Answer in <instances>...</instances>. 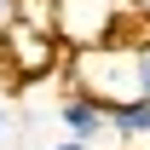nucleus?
I'll return each instance as SVG.
<instances>
[{
	"instance_id": "nucleus-8",
	"label": "nucleus",
	"mask_w": 150,
	"mask_h": 150,
	"mask_svg": "<svg viewBox=\"0 0 150 150\" xmlns=\"http://www.w3.org/2000/svg\"><path fill=\"white\" fill-rule=\"evenodd\" d=\"M139 6H150V0H139Z\"/></svg>"
},
{
	"instance_id": "nucleus-1",
	"label": "nucleus",
	"mask_w": 150,
	"mask_h": 150,
	"mask_svg": "<svg viewBox=\"0 0 150 150\" xmlns=\"http://www.w3.org/2000/svg\"><path fill=\"white\" fill-rule=\"evenodd\" d=\"M75 87L110 98V104H121V98H144L150 104V35L75 52Z\"/></svg>"
},
{
	"instance_id": "nucleus-4",
	"label": "nucleus",
	"mask_w": 150,
	"mask_h": 150,
	"mask_svg": "<svg viewBox=\"0 0 150 150\" xmlns=\"http://www.w3.org/2000/svg\"><path fill=\"white\" fill-rule=\"evenodd\" d=\"M58 121L69 127L75 144H93L98 133H110V98L87 93V87H69V93L58 98Z\"/></svg>"
},
{
	"instance_id": "nucleus-3",
	"label": "nucleus",
	"mask_w": 150,
	"mask_h": 150,
	"mask_svg": "<svg viewBox=\"0 0 150 150\" xmlns=\"http://www.w3.org/2000/svg\"><path fill=\"white\" fill-rule=\"evenodd\" d=\"M52 29L75 52H93V46L115 40V12L110 0H52Z\"/></svg>"
},
{
	"instance_id": "nucleus-2",
	"label": "nucleus",
	"mask_w": 150,
	"mask_h": 150,
	"mask_svg": "<svg viewBox=\"0 0 150 150\" xmlns=\"http://www.w3.org/2000/svg\"><path fill=\"white\" fill-rule=\"evenodd\" d=\"M0 58L18 81H35L58 64V29L46 23H29V18H12V29L0 35Z\"/></svg>"
},
{
	"instance_id": "nucleus-6",
	"label": "nucleus",
	"mask_w": 150,
	"mask_h": 150,
	"mask_svg": "<svg viewBox=\"0 0 150 150\" xmlns=\"http://www.w3.org/2000/svg\"><path fill=\"white\" fill-rule=\"evenodd\" d=\"M12 18H18V0H0V35L12 29Z\"/></svg>"
},
{
	"instance_id": "nucleus-5",
	"label": "nucleus",
	"mask_w": 150,
	"mask_h": 150,
	"mask_svg": "<svg viewBox=\"0 0 150 150\" xmlns=\"http://www.w3.org/2000/svg\"><path fill=\"white\" fill-rule=\"evenodd\" d=\"M110 133L121 139V144H144V150H150V104H144V98L110 104Z\"/></svg>"
},
{
	"instance_id": "nucleus-7",
	"label": "nucleus",
	"mask_w": 150,
	"mask_h": 150,
	"mask_svg": "<svg viewBox=\"0 0 150 150\" xmlns=\"http://www.w3.org/2000/svg\"><path fill=\"white\" fill-rule=\"evenodd\" d=\"M52 150H93V144H75V139H64V144H52Z\"/></svg>"
}]
</instances>
